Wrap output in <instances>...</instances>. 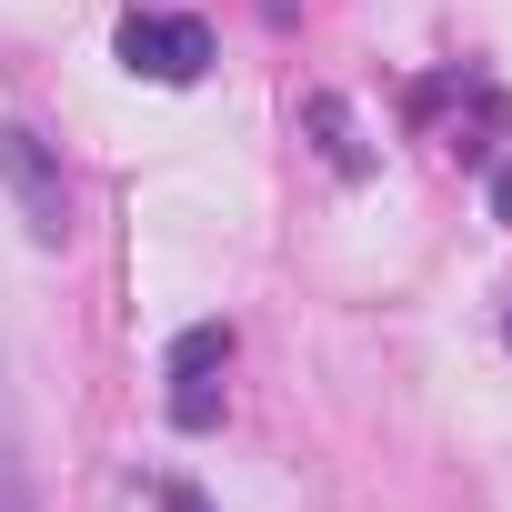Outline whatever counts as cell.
<instances>
[{
    "label": "cell",
    "mask_w": 512,
    "mask_h": 512,
    "mask_svg": "<svg viewBox=\"0 0 512 512\" xmlns=\"http://www.w3.org/2000/svg\"><path fill=\"white\" fill-rule=\"evenodd\" d=\"M492 211H502V221H512V171H502V181H492Z\"/></svg>",
    "instance_id": "obj_6"
},
{
    "label": "cell",
    "mask_w": 512,
    "mask_h": 512,
    "mask_svg": "<svg viewBox=\"0 0 512 512\" xmlns=\"http://www.w3.org/2000/svg\"><path fill=\"white\" fill-rule=\"evenodd\" d=\"M312 131H322L332 171H362V141H352V111H342V101H312Z\"/></svg>",
    "instance_id": "obj_5"
},
{
    "label": "cell",
    "mask_w": 512,
    "mask_h": 512,
    "mask_svg": "<svg viewBox=\"0 0 512 512\" xmlns=\"http://www.w3.org/2000/svg\"><path fill=\"white\" fill-rule=\"evenodd\" d=\"M0 512H41L31 462H21V412H11V382H0Z\"/></svg>",
    "instance_id": "obj_3"
},
{
    "label": "cell",
    "mask_w": 512,
    "mask_h": 512,
    "mask_svg": "<svg viewBox=\"0 0 512 512\" xmlns=\"http://www.w3.org/2000/svg\"><path fill=\"white\" fill-rule=\"evenodd\" d=\"M121 61H131L141 81H171V91H181V81L211 71V31L181 21V11H131V21H121Z\"/></svg>",
    "instance_id": "obj_2"
},
{
    "label": "cell",
    "mask_w": 512,
    "mask_h": 512,
    "mask_svg": "<svg viewBox=\"0 0 512 512\" xmlns=\"http://www.w3.org/2000/svg\"><path fill=\"white\" fill-rule=\"evenodd\" d=\"M0 181H11L21 231H31L41 251L71 241V181H61V161H51V141H41L31 121H0Z\"/></svg>",
    "instance_id": "obj_1"
},
{
    "label": "cell",
    "mask_w": 512,
    "mask_h": 512,
    "mask_svg": "<svg viewBox=\"0 0 512 512\" xmlns=\"http://www.w3.org/2000/svg\"><path fill=\"white\" fill-rule=\"evenodd\" d=\"M221 362H231V332H221V322H201V332H181V342H171V382L221 372Z\"/></svg>",
    "instance_id": "obj_4"
}]
</instances>
